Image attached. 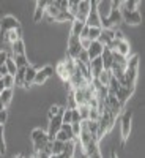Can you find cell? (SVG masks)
<instances>
[{
	"label": "cell",
	"mask_w": 145,
	"mask_h": 158,
	"mask_svg": "<svg viewBox=\"0 0 145 158\" xmlns=\"http://www.w3.org/2000/svg\"><path fill=\"white\" fill-rule=\"evenodd\" d=\"M122 21V13H120V2H111V11L106 19H101V29L104 30H118V25Z\"/></svg>",
	"instance_id": "1"
},
{
	"label": "cell",
	"mask_w": 145,
	"mask_h": 158,
	"mask_svg": "<svg viewBox=\"0 0 145 158\" xmlns=\"http://www.w3.org/2000/svg\"><path fill=\"white\" fill-rule=\"evenodd\" d=\"M52 139H49L47 133L41 128H35L32 131V142H33V150L35 153H39V152H44L46 146L50 142Z\"/></svg>",
	"instance_id": "2"
},
{
	"label": "cell",
	"mask_w": 145,
	"mask_h": 158,
	"mask_svg": "<svg viewBox=\"0 0 145 158\" xmlns=\"http://www.w3.org/2000/svg\"><path fill=\"white\" fill-rule=\"evenodd\" d=\"M46 13L49 15V18H50V19H54V21H57V22H65V21L73 22V21H74V18L70 15L68 11H62V10H58V8H57L55 0H54V2H47Z\"/></svg>",
	"instance_id": "3"
},
{
	"label": "cell",
	"mask_w": 145,
	"mask_h": 158,
	"mask_svg": "<svg viewBox=\"0 0 145 158\" xmlns=\"http://www.w3.org/2000/svg\"><path fill=\"white\" fill-rule=\"evenodd\" d=\"M131 122H133V111H125L122 115V144L125 146V142L129 138L131 133Z\"/></svg>",
	"instance_id": "4"
},
{
	"label": "cell",
	"mask_w": 145,
	"mask_h": 158,
	"mask_svg": "<svg viewBox=\"0 0 145 158\" xmlns=\"http://www.w3.org/2000/svg\"><path fill=\"white\" fill-rule=\"evenodd\" d=\"M81 51H82V46H81V43H79V38L70 35L68 36V43H66V56H68V59L76 60Z\"/></svg>",
	"instance_id": "5"
},
{
	"label": "cell",
	"mask_w": 145,
	"mask_h": 158,
	"mask_svg": "<svg viewBox=\"0 0 145 158\" xmlns=\"http://www.w3.org/2000/svg\"><path fill=\"white\" fill-rule=\"evenodd\" d=\"M103 106L106 108L115 118H117V115L120 114L122 111H123V106L120 103H118V100L115 98V95H112V94H109L107 97H106V100L103 101Z\"/></svg>",
	"instance_id": "6"
},
{
	"label": "cell",
	"mask_w": 145,
	"mask_h": 158,
	"mask_svg": "<svg viewBox=\"0 0 145 158\" xmlns=\"http://www.w3.org/2000/svg\"><path fill=\"white\" fill-rule=\"evenodd\" d=\"M16 29H21V22L14 16H5V18H2V22H0V38H2L6 32L16 30Z\"/></svg>",
	"instance_id": "7"
},
{
	"label": "cell",
	"mask_w": 145,
	"mask_h": 158,
	"mask_svg": "<svg viewBox=\"0 0 145 158\" xmlns=\"http://www.w3.org/2000/svg\"><path fill=\"white\" fill-rule=\"evenodd\" d=\"M85 25L87 27H93V29H101V18L96 11V0L91 2V10L85 19Z\"/></svg>",
	"instance_id": "8"
},
{
	"label": "cell",
	"mask_w": 145,
	"mask_h": 158,
	"mask_svg": "<svg viewBox=\"0 0 145 158\" xmlns=\"http://www.w3.org/2000/svg\"><path fill=\"white\" fill-rule=\"evenodd\" d=\"M122 13V21L129 24V25H139L142 24V15L139 13V10H134V11H125V10H120Z\"/></svg>",
	"instance_id": "9"
},
{
	"label": "cell",
	"mask_w": 145,
	"mask_h": 158,
	"mask_svg": "<svg viewBox=\"0 0 145 158\" xmlns=\"http://www.w3.org/2000/svg\"><path fill=\"white\" fill-rule=\"evenodd\" d=\"M52 74H54V68H52L50 65H46V67H43L41 70H38V71H36L35 82H33V84H36V85H43Z\"/></svg>",
	"instance_id": "10"
},
{
	"label": "cell",
	"mask_w": 145,
	"mask_h": 158,
	"mask_svg": "<svg viewBox=\"0 0 145 158\" xmlns=\"http://www.w3.org/2000/svg\"><path fill=\"white\" fill-rule=\"evenodd\" d=\"M134 90H136V87H125V85H120V89L115 92V98L118 100V103H120L122 106H125V103H126L131 97H133Z\"/></svg>",
	"instance_id": "11"
},
{
	"label": "cell",
	"mask_w": 145,
	"mask_h": 158,
	"mask_svg": "<svg viewBox=\"0 0 145 158\" xmlns=\"http://www.w3.org/2000/svg\"><path fill=\"white\" fill-rule=\"evenodd\" d=\"M90 10H91V2H88V0H81V2L77 3V15H76L74 19L85 22V19H87V16H88Z\"/></svg>",
	"instance_id": "12"
},
{
	"label": "cell",
	"mask_w": 145,
	"mask_h": 158,
	"mask_svg": "<svg viewBox=\"0 0 145 158\" xmlns=\"http://www.w3.org/2000/svg\"><path fill=\"white\" fill-rule=\"evenodd\" d=\"M55 139L60 142H70V141H76L73 131H71V125H62V128L58 130V133L55 135Z\"/></svg>",
	"instance_id": "13"
},
{
	"label": "cell",
	"mask_w": 145,
	"mask_h": 158,
	"mask_svg": "<svg viewBox=\"0 0 145 158\" xmlns=\"http://www.w3.org/2000/svg\"><path fill=\"white\" fill-rule=\"evenodd\" d=\"M62 115H57V117H54V118H50L49 120V128H47V136H49V139H52L54 141L55 139V135L58 133V130L62 128Z\"/></svg>",
	"instance_id": "14"
},
{
	"label": "cell",
	"mask_w": 145,
	"mask_h": 158,
	"mask_svg": "<svg viewBox=\"0 0 145 158\" xmlns=\"http://www.w3.org/2000/svg\"><path fill=\"white\" fill-rule=\"evenodd\" d=\"M85 51H87L88 59H90V60H93V59L101 57L103 51H104V46H103L101 43H98V41H91L90 46H88V49H85Z\"/></svg>",
	"instance_id": "15"
},
{
	"label": "cell",
	"mask_w": 145,
	"mask_h": 158,
	"mask_svg": "<svg viewBox=\"0 0 145 158\" xmlns=\"http://www.w3.org/2000/svg\"><path fill=\"white\" fill-rule=\"evenodd\" d=\"M103 70H104V67H103V60H101V57L90 60V63H88V71H90V74H91V77H93V79H96Z\"/></svg>",
	"instance_id": "16"
},
{
	"label": "cell",
	"mask_w": 145,
	"mask_h": 158,
	"mask_svg": "<svg viewBox=\"0 0 145 158\" xmlns=\"http://www.w3.org/2000/svg\"><path fill=\"white\" fill-rule=\"evenodd\" d=\"M46 6H47L46 0H38V2L35 3V13H33V21L35 22H39L43 19L44 13H46Z\"/></svg>",
	"instance_id": "17"
},
{
	"label": "cell",
	"mask_w": 145,
	"mask_h": 158,
	"mask_svg": "<svg viewBox=\"0 0 145 158\" xmlns=\"http://www.w3.org/2000/svg\"><path fill=\"white\" fill-rule=\"evenodd\" d=\"M22 38V29H16V30H10V32H6L2 38V41L3 43H10V44H13L14 41H18V40H21Z\"/></svg>",
	"instance_id": "18"
},
{
	"label": "cell",
	"mask_w": 145,
	"mask_h": 158,
	"mask_svg": "<svg viewBox=\"0 0 145 158\" xmlns=\"http://www.w3.org/2000/svg\"><path fill=\"white\" fill-rule=\"evenodd\" d=\"M36 68L29 65L27 68H25V74H24V87H30L33 82H35V76H36Z\"/></svg>",
	"instance_id": "19"
},
{
	"label": "cell",
	"mask_w": 145,
	"mask_h": 158,
	"mask_svg": "<svg viewBox=\"0 0 145 158\" xmlns=\"http://www.w3.org/2000/svg\"><path fill=\"white\" fill-rule=\"evenodd\" d=\"M114 33H115V30H104V29H101V35L98 38V43H101L104 48H107L109 43L114 40Z\"/></svg>",
	"instance_id": "20"
},
{
	"label": "cell",
	"mask_w": 145,
	"mask_h": 158,
	"mask_svg": "<svg viewBox=\"0 0 145 158\" xmlns=\"http://www.w3.org/2000/svg\"><path fill=\"white\" fill-rule=\"evenodd\" d=\"M129 51H131V48H129V43L126 41V40H122V41H118L117 49H115V52H117L118 56H122V57H126V59H128Z\"/></svg>",
	"instance_id": "21"
},
{
	"label": "cell",
	"mask_w": 145,
	"mask_h": 158,
	"mask_svg": "<svg viewBox=\"0 0 145 158\" xmlns=\"http://www.w3.org/2000/svg\"><path fill=\"white\" fill-rule=\"evenodd\" d=\"M101 60H103V67H104V70H111V67H112V51H109L107 48H104V51H103V54H101Z\"/></svg>",
	"instance_id": "22"
},
{
	"label": "cell",
	"mask_w": 145,
	"mask_h": 158,
	"mask_svg": "<svg viewBox=\"0 0 145 158\" xmlns=\"http://www.w3.org/2000/svg\"><path fill=\"white\" fill-rule=\"evenodd\" d=\"M111 77H112L111 71L103 70V71L99 73V76H98L96 79H93V81H96V82H98L99 85H103V87H107V85H109V81H111Z\"/></svg>",
	"instance_id": "23"
},
{
	"label": "cell",
	"mask_w": 145,
	"mask_h": 158,
	"mask_svg": "<svg viewBox=\"0 0 145 158\" xmlns=\"http://www.w3.org/2000/svg\"><path fill=\"white\" fill-rule=\"evenodd\" d=\"M11 51H13V56H25V44L22 41V38L11 44Z\"/></svg>",
	"instance_id": "24"
},
{
	"label": "cell",
	"mask_w": 145,
	"mask_h": 158,
	"mask_svg": "<svg viewBox=\"0 0 145 158\" xmlns=\"http://www.w3.org/2000/svg\"><path fill=\"white\" fill-rule=\"evenodd\" d=\"M55 73L60 76L62 81L68 82V79H70V73H68L66 67H65V62H58V63H57V67H55Z\"/></svg>",
	"instance_id": "25"
},
{
	"label": "cell",
	"mask_w": 145,
	"mask_h": 158,
	"mask_svg": "<svg viewBox=\"0 0 145 158\" xmlns=\"http://www.w3.org/2000/svg\"><path fill=\"white\" fill-rule=\"evenodd\" d=\"M84 27H85V22L74 19V21H73V25H71V32H70V35H73V36H77V38H79V35L82 33Z\"/></svg>",
	"instance_id": "26"
},
{
	"label": "cell",
	"mask_w": 145,
	"mask_h": 158,
	"mask_svg": "<svg viewBox=\"0 0 145 158\" xmlns=\"http://www.w3.org/2000/svg\"><path fill=\"white\" fill-rule=\"evenodd\" d=\"M137 5H139L137 0H123V2H120V10L134 11V10H137Z\"/></svg>",
	"instance_id": "27"
},
{
	"label": "cell",
	"mask_w": 145,
	"mask_h": 158,
	"mask_svg": "<svg viewBox=\"0 0 145 158\" xmlns=\"http://www.w3.org/2000/svg\"><path fill=\"white\" fill-rule=\"evenodd\" d=\"M11 98H13V89H5L2 94H0V103H2L5 108L11 103Z\"/></svg>",
	"instance_id": "28"
},
{
	"label": "cell",
	"mask_w": 145,
	"mask_h": 158,
	"mask_svg": "<svg viewBox=\"0 0 145 158\" xmlns=\"http://www.w3.org/2000/svg\"><path fill=\"white\" fill-rule=\"evenodd\" d=\"M13 60H14L16 68H18V70H19V68H27L29 65H30L25 56H13Z\"/></svg>",
	"instance_id": "29"
},
{
	"label": "cell",
	"mask_w": 145,
	"mask_h": 158,
	"mask_svg": "<svg viewBox=\"0 0 145 158\" xmlns=\"http://www.w3.org/2000/svg\"><path fill=\"white\" fill-rule=\"evenodd\" d=\"M63 112H65V108H62V106H58V104H52V106L49 108V120L50 118H54V117H57V115H63Z\"/></svg>",
	"instance_id": "30"
},
{
	"label": "cell",
	"mask_w": 145,
	"mask_h": 158,
	"mask_svg": "<svg viewBox=\"0 0 145 158\" xmlns=\"http://www.w3.org/2000/svg\"><path fill=\"white\" fill-rule=\"evenodd\" d=\"M5 68H6V73H8V74H11V76H14V74H16L18 68H16V63H14V60H13V57H8V59H6V62H5Z\"/></svg>",
	"instance_id": "31"
},
{
	"label": "cell",
	"mask_w": 145,
	"mask_h": 158,
	"mask_svg": "<svg viewBox=\"0 0 145 158\" xmlns=\"http://www.w3.org/2000/svg\"><path fill=\"white\" fill-rule=\"evenodd\" d=\"M24 74H25V68H19L14 74V85L18 87H24Z\"/></svg>",
	"instance_id": "32"
},
{
	"label": "cell",
	"mask_w": 145,
	"mask_h": 158,
	"mask_svg": "<svg viewBox=\"0 0 145 158\" xmlns=\"http://www.w3.org/2000/svg\"><path fill=\"white\" fill-rule=\"evenodd\" d=\"M65 149V142H60L57 139L52 141V155H60Z\"/></svg>",
	"instance_id": "33"
},
{
	"label": "cell",
	"mask_w": 145,
	"mask_h": 158,
	"mask_svg": "<svg viewBox=\"0 0 145 158\" xmlns=\"http://www.w3.org/2000/svg\"><path fill=\"white\" fill-rule=\"evenodd\" d=\"M77 112H79V117H81V122L87 120V118H88V112H90V106H87V104L77 106Z\"/></svg>",
	"instance_id": "34"
},
{
	"label": "cell",
	"mask_w": 145,
	"mask_h": 158,
	"mask_svg": "<svg viewBox=\"0 0 145 158\" xmlns=\"http://www.w3.org/2000/svg\"><path fill=\"white\" fill-rule=\"evenodd\" d=\"M71 120H73V109L65 108V112H63V115H62V123L71 125Z\"/></svg>",
	"instance_id": "35"
},
{
	"label": "cell",
	"mask_w": 145,
	"mask_h": 158,
	"mask_svg": "<svg viewBox=\"0 0 145 158\" xmlns=\"http://www.w3.org/2000/svg\"><path fill=\"white\" fill-rule=\"evenodd\" d=\"M2 82H3L5 89H13L14 87V76H11V74L2 76Z\"/></svg>",
	"instance_id": "36"
},
{
	"label": "cell",
	"mask_w": 145,
	"mask_h": 158,
	"mask_svg": "<svg viewBox=\"0 0 145 158\" xmlns=\"http://www.w3.org/2000/svg\"><path fill=\"white\" fill-rule=\"evenodd\" d=\"M99 35H101V29L88 27V40H90V41H98Z\"/></svg>",
	"instance_id": "37"
},
{
	"label": "cell",
	"mask_w": 145,
	"mask_h": 158,
	"mask_svg": "<svg viewBox=\"0 0 145 158\" xmlns=\"http://www.w3.org/2000/svg\"><path fill=\"white\" fill-rule=\"evenodd\" d=\"M99 115H101L99 109H96V108H90V112H88V118H87V120L98 122V120H99Z\"/></svg>",
	"instance_id": "38"
},
{
	"label": "cell",
	"mask_w": 145,
	"mask_h": 158,
	"mask_svg": "<svg viewBox=\"0 0 145 158\" xmlns=\"http://www.w3.org/2000/svg\"><path fill=\"white\" fill-rule=\"evenodd\" d=\"M6 146H5V139H3V127H0V155H5Z\"/></svg>",
	"instance_id": "39"
},
{
	"label": "cell",
	"mask_w": 145,
	"mask_h": 158,
	"mask_svg": "<svg viewBox=\"0 0 145 158\" xmlns=\"http://www.w3.org/2000/svg\"><path fill=\"white\" fill-rule=\"evenodd\" d=\"M77 3L79 2H68V13L73 18H76V15H77Z\"/></svg>",
	"instance_id": "40"
},
{
	"label": "cell",
	"mask_w": 145,
	"mask_h": 158,
	"mask_svg": "<svg viewBox=\"0 0 145 158\" xmlns=\"http://www.w3.org/2000/svg\"><path fill=\"white\" fill-rule=\"evenodd\" d=\"M68 109H76V101H74V97H73V92H70V95H68Z\"/></svg>",
	"instance_id": "41"
},
{
	"label": "cell",
	"mask_w": 145,
	"mask_h": 158,
	"mask_svg": "<svg viewBox=\"0 0 145 158\" xmlns=\"http://www.w3.org/2000/svg\"><path fill=\"white\" fill-rule=\"evenodd\" d=\"M71 131H73V135H74V138L77 139L79 133H81V123H71Z\"/></svg>",
	"instance_id": "42"
},
{
	"label": "cell",
	"mask_w": 145,
	"mask_h": 158,
	"mask_svg": "<svg viewBox=\"0 0 145 158\" xmlns=\"http://www.w3.org/2000/svg\"><path fill=\"white\" fill-rule=\"evenodd\" d=\"M8 57H10V56H8V52H6V51H0V68L5 67V62H6Z\"/></svg>",
	"instance_id": "43"
},
{
	"label": "cell",
	"mask_w": 145,
	"mask_h": 158,
	"mask_svg": "<svg viewBox=\"0 0 145 158\" xmlns=\"http://www.w3.org/2000/svg\"><path fill=\"white\" fill-rule=\"evenodd\" d=\"M6 118H8V111H0V127H3L5 122H6Z\"/></svg>",
	"instance_id": "44"
},
{
	"label": "cell",
	"mask_w": 145,
	"mask_h": 158,
	"mask_svg": "<svg viewBox=\"0 0 145 158\" xmlns=\"http://www.w3.org/2000/svg\"><path fill=\"white\" fill-rule=\"evenodd\" d=\"M71 123H81V117H79V112H77V108L73 109V120Z\"/></svg>",
	"instance_id": "45"
},
{
	"label": "cell",
	"mask_w": 145,
	"mask_h": 158,
	"mask_svg": "<svg viewBox=\"0 0 145 158\" xmlns=\"http://www.w3.org/2000/svg\"><path fill=\"white\" fill-rule=\"evenodd\" d=\"M87 158H103V155H101V152H99V150H96V152H93L91 155H88Z\"/></svg>",
	"instance_id": "46"
},
{
	"label": "cell",
	"mask_w": 145,
	"mask_h": 158,
	"mask_svg": "<svg viewBox=\"0 0 145 158\" xmlns=\"http://www.w3.org/2000/svg\"><path fill=\"white\" fill-rule=\"evenodd\" d=\"M5 90V85H3V82H2V79H0V94Z\"/></svg>",
	"instance_id": "47"
},
{
	"label": "cell",
	"mask_w": 145,
	"mask_h": 158,
	"mask_svg": "<svg viewBox=\"0 0 145 158\" xmlns=\"http://www.w3.org/2000/svg\"><path fill=\"white\" fill-rule=\"evenodd\" d=\"M111 158H118V156H117V153H115V152H112V153H111Z\"/></svg>",
	"instance_id": "48"
},
{
	"label": "cell",
	"mask_w": 145,
	"mask_h": 158,
	"mask_svg": "<svg viewBox=\"0 0 145 158\" xmlns=\"http://www.w3.org/2000/svg\"><path fill=\"white\" fill-rule=\"evenodd\" d=\"M5 109H6V108L3 106V104H2V103H0V111H5Z\"/></svg>",
	"instance_id": "49"
},
{
	"label": "cell",
	"mask_w": 145,
	"mask_h": 158,
	"mask_svg": "<svg viewBox=\"0 0 145 158\" xmlns=\"http://www.w3.org/2000/svg\"><path fill=\"white\" fill-rule=\"evenodd\" d=\"M49 158H60L58 155H49Z\"/></svg>",
	"instance_id": "50"
},
{
	"label": "cell",
	"mask_w": 145,
	"mask_h": 158,
	"mask_svg": "<svg viewBox=\"0 0 145 158\" xmlns=\"http://www.w3.org/2000/svg\"><path fill=\"white\" fill-rule=\"evenodd\" d=\"M11 158H24L22 155H16V156H11Z\"/></svg>",
	"instance_id": "51"
},
{
	"label": "cell",
	"mask_w": 145,
	"mask_h": 158,
	"mask_svg": "<svg viewBox=\"0 0 145 158\" xmlns=\"http://www.w3.org/2000/svg\"><path fill=\"white\" fill-rule=\"evenodd\" d=\"M0 79H2V74H0Z\"/></svg>",
	"instance_id": "52"
}]
</instances>
